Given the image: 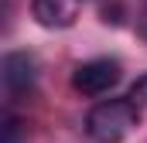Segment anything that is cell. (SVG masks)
Here are the masks:
<instances>
[{"mask_svg":"<svg viewBox=\"0 0 147 143\" xmlns=\"http://www.w3.org/2000/svg\"><path fill=\"white\" fill-rule=\"evenodd\" d=\"M140 126V106L130 99H106L96 102L86 116V133L92 143H120Z\"/></svg>","mask_w":147,"mask_h":143,"instance_id":"obj_1","label":"cell"},{"mask_svg":"<svg viewBox=\"0 0 147 143\" xmlns=\"http://www.w3.org/2000/svg\"><path fill=\"white\" fill-rule=\"evenodd\" d=\"M120 78H123V68L116 58H92L72 72V89L82 96H106Z\"/></svg>","mask_w":147,"mask_h":143,"instance_id":"obj_2","label":"cell"},{"mask_svg":"<svg viewBox=\"0 0 147 143\" xmlns=\"http://www.w3.org/2000/svg\"><path fill=\"white\" fill-rule=\"evenodd\" d=\"M38 82V61L34 55L28 51H10L3 58V89L17 99V96H28Z\"/></svg>","mask_w":147,"mask_h":143,"instance_id":"obj_3","label":"cell"},{"mask_svg":"<svg viewBox=\"0 0 147 143\" xmlns=\"http://www.w3.org/2000/svg\"><path fill=\"white\" fill-rule=\"evenodd\" d=\"M79 7H82V0H31L34 21L41 27H51V31L72 27L79 17Z\"/></svg>","mask_w":147,"mask_h":143,"instance_id":"obj_4","label":"cell"},{"mask_svg":"<svg viewBox=\"0 0 147 143\" xmlns=\"http://www.w3.org/2000/svg\"><path fill=\"white\" fill-rule=\"evenodd\" d=\"M127 99H130L134 106H147V72H144V75H137V82L130 85Z\"/></svg>","mask_w":147,"mask_h":143,"instance_id":"obj_5","label":"cell"},{"mask_svg":"<svg viewBox=\"0 0 147 143\" xmlns=\"http://www.w3.org/2000/svg\"><path fill=\"white\" fill-rule=\"evenodd\" d=\"M3 143H21V123L14 116L3 119Z\"/></svg>","mask_w":147,"mask_h":143,"instance_id":"obj_6","label":"cell"},{"mask_svg":"<svg viewBox=\"0 0 147 143\" xmlns=\"http://www.w3.org/2000/svg\"><path fill=\"white\" fill-rule=\"evenodd\" d=\"M137 34L147 41V0L140 3V14H137Z\"/></svg>","mask_w":147,"mask_h":143,"instance_id":"obj_7","label":"cell"}]
</instances>
